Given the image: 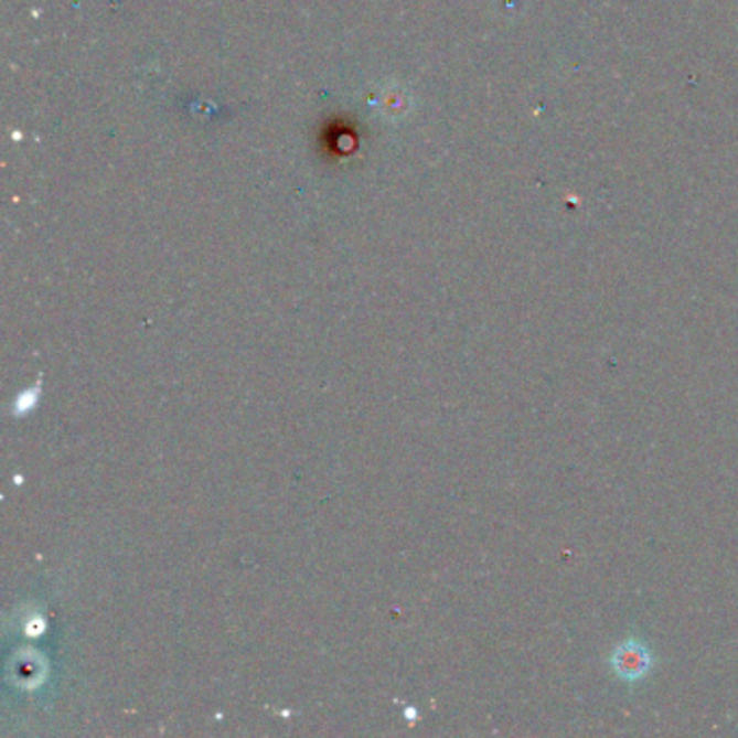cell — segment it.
Wrapping results in <instances>:
<instances>
[{"instance_id": "6da1fadb", "label": "cell", "mask_w": 738, "mask_h": 738, "mask_svg": "<svg viewBox=\"0 0 738 738\" xmlns=\"http://www.w3.org/2000/svg\"><path fill=\"white\" fill-rule=\"evenodd\" d=\"M654 665H656V656L652 648L648 645L645 639L637 634L622 639L609 656V667L613 676L628 686L643 684L648 681L654 672Z\"/></svg>"}]
</instances>
